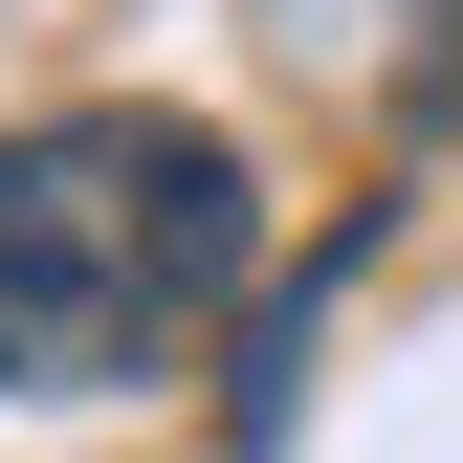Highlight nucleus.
<instances>
[{"label":"nucleus","instance_id":"f257e3e1","mask_svg":"<svg viewBox=\"0 0 463 463\" xmlns=\"http://www.w3.org/2000/svg\"><path fill=\"white\" fill-rule=\"evenodd\" d=\"M265 287V177L221 110H23L0 133V397H155Z\"/></svg>","mask_w":463,"mask_h":463},{"label":"nucleus","instance_id":"f03ea898","mask_svg":"<svg viewBox=\"0 0 463 463\" xmlns=\"http://www.w3.org/2000/svg\"><path fill=\"white\" fill-rule=\"evenodd\" d=\"M354 243H375V221L331 199V243H309V265H265V309H243V375H221V441H243V463H287V397H309V331H331V265H354Z\"/></svg>","mask_w":463,"mask_h":463},{"label":"nucleus","instance_id":"7ed1b4c3","mask_svg":"<svg viewBox=\"0 0 463 463\" xmlns=\"http://www.w3.org/2000/svg\"><path fill=\"white\" fill-rule=\"evenodd\" d=\"M420 23V133H463V0H397Z\"/></svg>","mask_w":463,"mask_h":463}]
</instances>
